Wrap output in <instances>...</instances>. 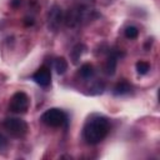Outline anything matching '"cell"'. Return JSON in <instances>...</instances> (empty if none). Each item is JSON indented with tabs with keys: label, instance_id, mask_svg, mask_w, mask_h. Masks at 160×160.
I'll return each instance as SVG.
<instances>
[{
	"label": "cell",
	"instance_id": "1",
	"mask_svg": "<svg viewBox=\"0 0 160 160\" xmlns=\"http://www.w3.org/2000/svg\"><path fill=\"white\" fill-rule=\"evenodd\" d=\"M110 131V122L106 118L100 115H92L89 118L82 129V136L86 144L96 145L101 142Z\"/></svg>",
	"mask_w": 160,
	"mask_h": 160
},
{
	"label": "cell",
	"instance_id": "2",
	"mask_svg": "<svg viewBox=\"0 0 160 160\" xmlns=\"http://www.w3.org/2000/svg\"><path fill=\"white\" fill-rule=\"evenodd\" d=\"M40 120L50 128H61L68 122V115L65 111L58 108L48 109L40 118Z\"/></svg>",
	"mask_w": 160,
	"mask_h": 160
},
{
	"label": "cell",
	"instance_id": "3",
	"mask_svg": "<svg viewBox=\"0 0 160 160\" xmlns=\"http://www.w3.org/2000/svg\"><path fill=\"white\" fill-rule=\"evenodd\" d=\"M2 128L12 138H24L29 130L26 121L20 118H6L2 121Z\"/></svg>",
	"mask_w": 160,
	"mask_h": 160
},
{
	"label": "cell",
	"instance_id": "4",
	"mask_svg": "<svg viewBox=\"0 0 160 160\" xmlns=\"http://www.w3.org/2000/svg\"><path fill=\"white\" fill-rule=\"evenodd\" d=\"M89 16V9L84 6H76L70 9L65 15H64V21L66 26L69 28H75L79 26L81 22H84Z\"/></svg>",
	"mask_w": 160,
	"mask_h": 160
},
{
	"label": "cell",
	"instance_id": "5",
	"mask_svg": "<svg viewBox=\"0 0 160 160\" xmlns=\"http://www.w3.org/2000/svg\"><path fill=\"white\" fill-rule=\"evenodd\" d=\"M30 106V98L24 91L15 92L9 101V110L15 114H24Z\"/></svg>",
	"mask_w": 160,
	"mask_h": 160
},
{
	"label": "cell",
	"instance_id": "6",
	"mask_svg": "<svg viewBox=\"0 0 160 160\" xmlns=\"http://www.w3.org/2000/svg\"><path fill=\"white\" fill-rule=\"evenodd\" d=\"M64 21V12L59 5H54L48 12V26L50 30L56 31Z\"/></svg>",
	"mask_w": 160,
	"mask_h": 160
},
{
	"label": "cell",
	"instance_id": "7",
	"mask_svg": "<svg viewBox=\"0 0 160 160\" xmlns=\"http://www.w3.org/2000/svg\"><path fill=\"white\" fill-rule=\"evenodd\" d=\"M32 80H34L38 85L42 86V88L49 86L50 82H51V71H50V69H49L46 65L40 66V68L32 74Z\"/></svg>",
	"mask_w": 160,
	"mask_h": 160
},
{
	"label": "cell",
	"instance_id": "8",
	"mask_svg": "<svg viewBox=\"0 0 160 160\" xmlns=\"http://www.w3.org/2000/svg\"><path fill=\"white\" fill-rule=\"evenodd\" d=\"M54 68L58 74H64L68 70V61L64 58H58L54 61Z\"/></svg>",
	"mask_w": 160,
	"mask_h": 160
},
{
	"label": "cell",
	"instance_id": "9",
	"mask_svg": "<svg viewBox=\"0 0 160 160\" xmlns=\"http://www.w3.org/2000/svg\"><path fill=\"white\" fill-rule=\"evenodd\" d=\"M80 76L84 78V79H89L94 75V68L91 64H84L81 68H80V71H79Z\"/></svg>",
	"mask_w": 160,
	"mask_h": 160
},
{
	"label": "cell",
	"instance_id": "10",
	"mask_svg": "<svg viewBox=\"0 0 160 160\" xmlns=\"http://www.w3.org/2000/svg\"><path fill=\"white\" fill-rule=\"evenodd\" d=\"M115 69H116V55L111 54V55L108 58V60H106L105 70H106L108 74H114Z\"/></svg>",
	"mask_w": 160,
	"mask_h": 160
},
{
	"label": "cell",
	"instance_id": "11",
	"mask_svg": "<svg viewBox=\"0 0 160 160\" xmlns=\"http://www.w3.org/2000/svg\"><path fill=\"white\" fill-rule=\"evenodd\" d=\"M135 68H136L138 74H140V75H145V74H148V71L150 70V64H149L148 61L139 60V61L135 64Z\"/></svg>",
	"mask_w": 160,
	"mask_h": 160
},
{
	"label": "cell",
	"instance_id": "12",
	"mask_svg": "<svg viewBox=\"0 0 160 160\" xmlns=\"http://www.w3.org/2000/svg\"><path fill=\"white\" fill-rule=\"evenodd\" d=\"M130 85L126 82V81H121V82H119L116 86H115V94H120V95H122V94H128L129 91H130Z\"/></svg>",
	"mask_w": 160,
	"mask_h": 160
},
{
	"label": "cell",
	"instance_id": "13",
	"mask_svg": "<svg viewBox=\"0 0 160 160\" xmlns=\"http://www.w3.org/2000/svg\"><path fill=\"white\" fill-rule=\"evenodd\" d=\"M124 34H125V36H126L128 39L132 40V39H136V38H138V35H139V30H138L136 26L130 25V26H128V28L124 30Z\"/></svg>",
	"mask_w": 160,
	"mask_h": 160
},
{
	"label": "cell",
	"instance_id": "14",
	"mask_svg": "<svg viewBox=\"0 0 160 160\" xmlns=\"http://www.w3.org/2000/svg\"><path fill=\"white\" fill-rule=\"evenodd\" d=\"M84 46L82 45H76L74 49H72V54H71V58H72V62H76L79 59H80V56H81V54H82V49Z\"/></svg>",
	"mask_w": 160,
	"mask_h": 160
},
{
	"label": "cell",
	"instance_id": "15",
	"mask_svg": "<svg viewBox=\"0 0 160 160\" xmlns=\"http://www.w3.org/2000/svg\"><path fill=\"white\" fill-rule=\"evenodd\" d=\"M6 146H8V140H6V138H5L2 134H0V150L5 149Z\"/></svg>",
	"mask_w": 160,
	"mask_h": 160
}]
</instances>
